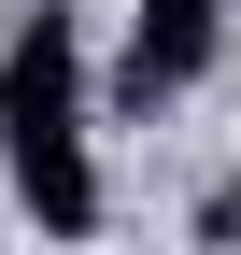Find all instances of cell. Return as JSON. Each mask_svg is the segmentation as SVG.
Returning <instances> with one entry per match:
<instances>
[{"label": "cell", "mask_w": 241, "mask_h": 255, "mask_svg": "<svg viewBox=\"0 0 241 255\" xmlns=\"http://www.w3.org/2000/svg\"><path fill=\"white\" fill-rule=\"evenodd\" d=\"M0 156H14V199L43 213V241L100 227V156H85V14H28L0 43Z\"/></svg>", "instance_id": "cell-1"}, {"label": "cell", "mask_w": 241, "mask_h": 255, "mask_svg": "<svg viewBox=\"0 0 241 255\" xmlns=\"http://www.w3.org/2000/svg\"><path fill=\"white\" fill-rule=\"evenodd\" d=\"M213 43H227V0H128V71H114V100L128 114L185 100V85L213 71Z\"/></svg>", "instance_id": "cell-2"}]
</instances>
